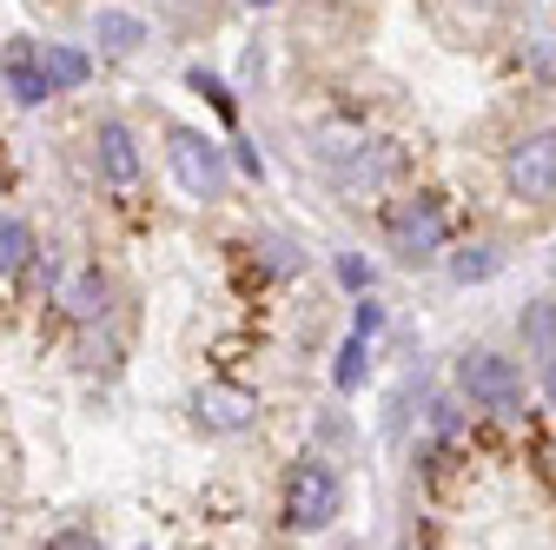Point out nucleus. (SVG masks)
<instances>
[{
    "label": "nucleus",
    "instance_id": "obj_1",
    "mask_svg": "<svg viewBox=\"0 0 556 550\" xmlns=\"http://www.w3.org/2000/svg\"><path fill=\"white\" fill-rule=\"evenodd\" d=\"M457 385H464V398H470V404L491 411V418H517V411H523V372H517L510 359H497V352L464 359Z\"/></svg>",
    "mask_w": 556,
    "mask_h": 550
},
{
    "label": "nucleus",
    "instance_id": "obj_2",
    "mask_svg": "<svg viewBox=\"0 0 556 550\" xmlns=\"http://www.w3.org/2000/svg\"><path fill=\"white\" fill-rule=\"evenodd\" d=\"M338 504H344L338 471L318 464V458H305V464L292 471V485H286V524H292V530H325V524L338 517Z\"/></svg>",
    "mask_w": 556,
    "mask_h": 550
},
{
    "label": "nucleus",
    "instance_id": "obj_3",
    "mask_svg": "<svg viewBox=\"0 0 556 550\" xmlns=\"http://www.w3.org/2000/svg\"><path fill=\"white\" fill-rule=\"evenodd\" d=\"M166 160H173V173H179V186H186L192 199L226 192V153H219L213 140H205V133L173 126V133H166Z\"/></svg>",
    "mask_w": 556,
    "mask_h": 550
},
{
    "label": "nucleus",
    "instance_id": "obj_4",
    "mask_svg": "<svg viewBox=\"0 0 556 550\" xmlns=\"http://www.w3.org/2000/svg\"><path fill=\"white\" fill-rule=\"evenodd\" d=\"M504 179H510V192L530 199V205L556 199V133H530V140H517V147L504 153Z\"/></svg>",
    "mask_w": 556,
    "mask_h": 550
},
{
    "label": "nucleus",
    "instance_id": "obj_5",
    "mask_svg": "<svg viewBox=\"0 0 556 550\" xmlns=\"http://www.w3.org/2000/svg\"><path fill=\"white\" fill-rule=\"evenodd\" d=\"M391 246L404 252V259H431L438 246H444V213L431 199H404V205H391Z\"/></svg>",
    "mask_w": 556,
    "mask_h": 550
},
{
    "label": "nucleus",
    "instance_id": "obj_6",
    "mask_svg": "<svg viewBox=\"0 0 556 550\" xmlns=\"http://www.w3.org/2000/svg\"><path fill=\"white\" fill-rule=\"evenodd\" d=\"M192 411H199L213 432H245V425L258 418V398H252L245 385H205V391L192 398Z\"/></svg>",
    "mask_w": 556,
    "mask_h": 550
},
{
    "label": "nucleus",
    "instance_id": "obj_7",
    "mask_svg": "<svg viewBox=\"0 0 556 550\" xmlns=\"http://www.w3.org/2000/svg\"><path fill=\"white\" fill-rule=\"evenodd\" d=\"M8 93H14L21 107L53 100V80H47V66H40V53H34L27 40H14V53H8Z\"/></svg>",
    "mask_w": 556,
    "mask_h": 550
},
{
    "label": "nucleus",
    "instance_id": "obj_8",
    "mask_svg": "<svg viewBox=\"0 0 556 550\" xmlns=\"http://www.w3.org/2000/svg\"><path fill=\"white\" fill-rule=\"evenodd\" d=\"M100 173H106L113 186L139 179V147H132V133H126L119 120H100Z\"/></svg>",
    "mask_w": 556,
    "mask_h": 550
},
{
    "label": "nucleus",
    "instance_id": "obj_9",
    "mask_svg": "<svg viewBox=\"0 0 556 550\" xmlns=\"http://www.w3.org/2000/svg\"><path fill=\"white\" fill-rule=\"evenodd\" d=\"M93 40H100L106 53H132V47H147V27H139V14L100 8V14H93Z\"/></svg>",
    "mask_w": 556,
    "mask_h": 550
},
{
    "label": "nucleus",
    "instance_id": "obj_10",
    "mask_svg": "<svg viewBox=\"0 0 556 550\" xmlns=\"http://www.w3.org/2000/svg\"><path fill=\"white\" fill-rule=\"evenodd\" d=\"M40 66L53 87H87V74H93V60L80 47H40Z\"/></svg>",
    "mask_w": 556,
    "mask_h": 550
},
{
    "label": "nucleus",
    "instance_id": "obj_11",
    "mask_svg": "<svg viewBox=\"0 0 556 550\" xmlns=\"http://www.w3.org/2000/svg\"><path fill=\"white\" fill-rule=\"evenodd\" d=\"M365 365H371V338H358V332H352V338H344V352H338L331 385H338V391H358V385H365Z\"/></svg>",
    "mask_w": 556,
    "mask_h": 550
},
{
    "label": "nucleus",
    "instance_id": "obj_12",
    "mask_svg": "<svg viewBox=\"0 0 556 550\" xmlns=\"http://www.w3.org/2000/svg\"><path fill=\"white\" fill-rule=\"evenodd\" d=\"M523 346H530L543 365L556 359V305H530V312H523Z\"/></svg>",
    "mask_w": 556,
    "mask_h": 550
},
{
    "label": "nucleus",
    "instance_id": "obj_13",
    "mask_svg": "<svg viewBox=\"0 0 556 550\" xmlns=\"http://www.w3.org/2000/svg\"><path fill=\"white\" fill-rule=\"evenodd\" d=\"M27 259H34V233H27L21 220L0 213V272H21Z\"/></svg>",
    "mask_w": 556,
    "mask_h": 550
},
{
    "label": "nucleus",
    "instance_id": "obj_14",
    "mask_svg": "<svg viewBox=\"0 0 556 550\" xmlns=\"http://www.w3.org/2000/svg\"><path fill=\"white\" fill-rule=\"evenodd\" d=\"M491 272H497V252H491V246H464V252L451 259V279H457V286H477V279H491Z\"/></svg>",
    "mask_w": 556,
    "mask_h": 550
},
{
    "label": "nucleus",
    "instance_id": "obj_15",
    "mask_svg": "<svg viewBox=\"0 0 556 550\" xmlns=\"http://www.w3.org/2000/svg\"><path fill=\"white\" fill-rule=\"evenodd\" d=\"M186 80H192V93H205V100H213L219 113H232V100H226V87H219L213 74H205V66H192V74H186Z\"/></svg>",
    "mask_w": 556,
    "mask_h": 550
},
{
    "label": "nucleus",
    "instance_id": "obj_16",
    "mask_svg": "<svg viewBox=\"0 0 556 550\" xmlns=\"http://www.w3.org/2000/svg\"><path fill=\"white\" fill-rule=\"evenodd\" d=\"M338 279L352 286V292H365V286H371V265H365V259H352V252H344V259H338Z\"/></svg>",
    "mask_w": 556,
    "mask_h": 550
},
{
    "label": "nucleus",
    "instance_id": "obj_17",
    "mask_svg": "<svg viewBox=\"0 0 556 550\" xmlns=\"http://www.w3.org/2000/svg\"><path fill=\"white\" fill-rule=\"evenodd\" d=\"M378 325H384V312H378V305H371V299H365V305H358V338H371V332H378Z\"/></svg>",
    "mask_w": 556,
    "mask_h": 550
},
{
    "label": "nucleus",
    "instance_id": "obj_18",
    "mask_svg": "<svg viewBox=\"0 0 556 550\" xmlns=\"http://www.w3.org/2000/svg\"><path fill=\"white\" fill-rule=\"evenodd\" d=\"M543 385H549V404H556V359L543 365Z\"/></svg>",
    "mask_w": 556,
    "mask_h": 550
},
{
    "label": "nucleus",
    "instance_id": "obj_19",
    "mask_svg": "<svg viewBox=\"0 0 556 550\" xmlns=\"http://www.w3.org/2000/svg\"><path fill=\"white\" fill-rule=\"evenodd\" d=\"M252 8H271V0H252Z\"/></svg>",
    "mask_w": 556,
    "mask_h": 550
}]
</instances>
